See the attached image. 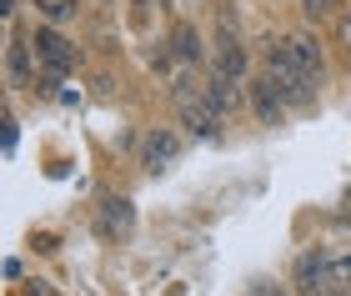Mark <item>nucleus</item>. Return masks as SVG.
Segmentation results:
<instances>
[{"label":"nucleus","instance_id":"obj_1","mask_svg":"<svg viewBox=\"0 0 351 296\" xmlns=\"http://www.w3.org/2000/svg\"><path fill=\"white\" fill-rule=\"evenodd\" d=\"M266 60H271V86L281 90V101L306 106V101H311V75H301V71H296V60H291V51H286V40H281V45H271Z\"/></svg>","mask_w":351,"mask_h":296},{"label":"nucleus","instance_id":"obj_2","mask_svg":"<svg viewBox=\"0 0 351 296\" xmlns=\"http://www.w3.org/2000/svg\"><path fill=\"white\" fill-rule=\"evenodd\" d=\"M216 81H241L246 75V51H241V40L231 36V21H221V45H216Z\"/></svg>","mask_w":351,"mask_h":296},{"label":"nucleus","instance_id":"obj_3","mask_svg":"<svg viewBox=\"0 0 351 296\" xmlns=\"http://www.w3.org/2000/svg\"><path fill=\"white\" fill-rule=\"evenodd\" d=\"M36 56L45 60V71H51V75L75 66V45L66 36H56V30H40V36H36Z\"/></svg>","mask_w":351,"mask_h":296},{"label":"nucleus","instance_id":"obj_4","mask_svg":"<svg viewBox=\"0 0 351 296\" xmlns=\"http://www.w3.org/2000/svg\"><path fill=\"white\" fill-rule=\"evenodd\" d=\"M346 291H351V256H337V261H326V267L316 271L306 296H346Z\"/></svg>","mask_w":351,"mask_h":296},{"label":"nucleus","instance_id":"obj_5","mask_svg":"<svg viewBox=\"0 0 351 296\" xmlns=\"http://www.w3.org/2000/svg\"><path fill=\"white\" fill-rule=\"evenodd\" d=\"M176 156H181V141H176L171 131H151L146 141H141V161H146V171H166Z\"/></svg>","mask_w":351,"mask_h":296},{"label":"nucleus","instance_id":"obj_6","mask_svg":"<svg viewBox=\"0 0 351 296\" xmlns=\"http://www.w3.org/2000/svg\"><path fill=\"white\" fill-rule=\"evenodd\" d=\"M286 51H291L296 71L316 81V71H322V51H316V40H311V36H291V40H286Z\"/></svg>","mask_w":351,"mask_h":296},{"label":"nucleus","instance_id":"obj_7","mask_svg":"<svg viewBox=\"0 0 351 296\" xmlns=\"http://www.w3.org/2000/svg\"><path fill=\"white\" fill-rule=\"evenodd\" d=\"M101 231H106V236H125V231H131V201H106Z\"/></svg>","mask_w":351,"mask_h":296},{"label":"nucleus","instance_id":"obj_8","mask_svg":"<svg viewBox=\"0 0 351 296\" xmlns=\"http://www.w3.org/2000/svg\"><path fill=\"white\" fill-rule=\"evenodd\" d=\"M5 75H10V86H25V81H30V45L10 40V56H5Z\"/></svg>","mask_w":351,"mask_h":296},{"label":"nucleus","instance_id":"obj_9","mask_svg":"<svg viewBox=\"0 0 351 296\" xmlns=\"http://www.w3.org/2000/svg\"><path fill=\"white\" fill-rule=\"evenodd\" d=\"M256 116L266 121V126H276V121H281V90L271 86V81L256 86Z\"/></svg>","mask_w":351,"mask_h":296},{"label":"nucleus","instance_id":"obj_10","mask_svg":"<svg viewBox=\"0 0 351 296\" xmlns=\"http://www.w3.org/2000/svg\"><path fill=\"white\" fill-rule=\"evenodd\" d=\"M171 45H176V56H181V60H201V40H196V30H191V25H176Z\"/></svg>","mask_w":351,"mask_h":296},{"label":"nucleus","instance_id":"obj_11","mask_svg":"<svg viewBox=\"0 0 351 296\" xmlns=\"http://www.w3.org/2000/svg\"><path fill=\"white\" fill-rule=\"evenodd\" d=\"M301 5H306L311 21H331V15H337V0H301Z\"/></svg>","mask_w":351,"mask_h":296},{"label":"nucleus","instance_id":"obj_12","mask_svg":"<svg viewBox=\"0 0 351 296\" xmlns=\"http://www.w3.org/2000/svg\"><path fill=\"white\" fill-rule=\"evenodd\" d=\"M45 21H66V15H75V0H45Z\"/></svg>","mask_w":351,"mask_h":296},{"label":"nucleus","instance_id":"obj_13","mask_svg":"<svg viewBox=\"0 0 351 296\" xmlns=\"http://www.w3.org/2000/svg\"><path fill=\"white\" fill-rule=\"evenodd\" d=\"M251 296H281V291L271 286V282H251Z\"/></svg>","mask_w":351,"mask_h":296}]
</instances>
